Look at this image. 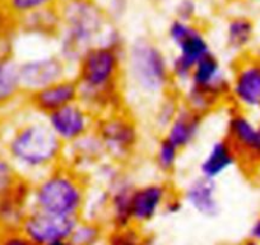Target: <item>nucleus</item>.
<instances>
[{"instance_id":"f257e3e1","label":"nucleus","mask_w":260,"mask_h":245,"mask_svg":"<svg viewBox=\"0 0 260 245\" xmlns=\"http://www.w3.org/2000/svg\"><path fill=\"white\" fill-rule=\"evenodd\" d=\"M127 41L114 24L97 45L87 50L73 68L79 101L97 117L125 109L124 51Z\"/></svg>"},{"instance_id":"f03ea898","label":"nucleus","mask_w":260,"mask_h":245,"mask_svg":"<svg viewBox=\"0 0 260 245\" xmlns=\"http://www.w3.org/2000/svg\"><path fill=\"white\" fill-rule=\"evenodd\" d=\"M0 148L19 174L29 180L64 164L65 146L51 131L46 119L29 109L4 129Z\"/></svg>"},{"instance_id":"7ed1b4c3","label":"nucleus","mask_w":260,"mask_h":245,"mask_svg":"<svg viewBox=\"0 0 260 245\" xmlns=\"http://www.w3.org/2000/svg\"><path fill=\"white\" fill-rule=\"evenodd\" d=\"M124 87L137 101L152 106L174 88L170 55L148 36H137L124 51Z\"/></svg>"},{"instance_id":"20e7f679","label":"nucleus","mask_w":260,"mask_h":245,"mask_svg":"<svg viewBox=\"0 0 260 245\" xmlns=\"http://www.w3.org/2000/svg\"><path fill=\"white\" fill-rule=\"evenodd\" d=\"M57 9L60 26L55 47L73 69L82 55L101 41L112 23L97 0H62Z\"/></svg>"},{"instance_id":"39448f33","label":"nucleus","mask_w":260,"mask_h":245,"mask_svg":"<svg viewBox=\"0 0 260 245\" xmlns=\"http://www.w3.org/2000/svg\"><path fill=\"white\" fill-rule=\"evenodd\" d=\"M32 181V208L81 219L89 194L88 180L68 165L61 164Z\"/></svg>"},{"instance_id":"423d86ee","label":"nucleus","mask_w":260,"mask_h":245,"mask_svg":"<svg viewBox=\"0 0 260 245\" xmlns=\"http://www.w3.org/2000/svg\"><path fill=\"white\" fill-rule=\"evenodd\" d=\"M229 94L230 72L212 51L197 63L179 96L185 106L207 116L229 102Z\"/></svg>"},{"instance_id":"0eeeda50","label":"nucleus","mask_w":260,"mask_h":245,"mask_svg":"<svg viewBox=\"0 0 260 245\" xmlns=\"http://www.w3.org/2000/svg\"><path fill=\"white\" fill-rule=\"evenodd\" d=\"M167 41L174 49L170 56L174 86L182 88L189 82L192 69L204 56L212 52L211 44L203 27L197 22L174 18L166 29Z\"/></svg>"},{"instance_id":"6e6552de","label":"nucleus","mask_w":260,"mask_h":245,"mask_svg":"<svg viewBox=\"0 0 260 245\" xmlns=\"http://www.w3.org/2000/svg\"><path fill=\"white\" fill-rule=\"evenodd\" d=\"M93 132L106 159L121 165L132 161L141 148V126L126 107L97 117Z\"/></svg>"},{"instance_id":"1a4fd4ad","label":"nucleus","mask_w":260,"mask_h":245,"mask_svg":"<svg viewBox=\"0 0 260 245\" xmlns=\"http://www.w3.org/2000/svg\"><path fill=\"white\" fill-rule=\"evenodd\" d=\"M224 138L246 171H260V119L252 116L251 112L231 107L227 114Z\"/></svg>"},{"instance_id":"9d476101","label":"nucleus","mask_w":260,"mask_h":245,"mask_svg":"<svg viewBox=\"0 0 260 245\" xmlns=\"http://www.w3.org/2000/svg\"><path fill=\"white\" fill-rule=\"evenodd\" d=\"M16 59L24 96L73 74V69L60 56L56 47L49 51L31 52L22 57L16 56Z\"/></svg>"},{"instance_id":"9b49d317","label":"nucleus","mask_w":260,"mask_h":245,"mask_svg":"<svg viewBox=\"0 0 260 245\" xmlns=\"http://www.w3.org/2000/svg\"><path fill=\"white\" fill-rule=\"evenodd\" d=\"M229 104L247 112L260 110V55L242 54L230 72Z\"/></svg>"},{"instance_id":"f8f14e48","label":"nucleus","mask_w":260,"mask_h":245,"mask_svg":"<svg viewBox=\"0 0 260 245\" xmlns=\"http://www.w3.org/2000/svg\"><path fill=\"white\" fill-rule=\"evenodd\" d=\"M81 219L31 208L19 230L36 245H51L71 239Z\"/></svg>"},{"instance_id":"ddd939ff","label":"nucleus","mask_w":260,"mask_h":245,"mask_svg":"<svg viewBox=\"0 0 260 245\" xmlns=\"http://www.w3.org/2000/svg\"><path fill=\"white\" fill-rule=\"evenodd\" d=\"M64 146L74 143L94 131L97 116L81 101L73 102L45 116Z\"/></svg>"},{"instance_id":"4468645a","label":"nucleus","mask_w":260,"mask_h":245,"mask_svg":"<svg viewBox=\"0 0 260 245\" xmlns=\"http://www.w3.org/2000/svg\"><path fill=\"white\" fill-rule=\"evenodd\" d=\"M174 188L164 180L143 182L134 187L132 196V216L133 224L143 227L151 224L164 212V207Z\"/></svg>"},{"instance_id":"2eb2a0df","label":"nucleus","mask_w":260,"mask_h":245,"mask_svg":"<svg viewBox=\"0 0 260 245\" xmlns=\"http://www.w3.org/2000/svg\"><path fill=\"white\" fill-rule=\"evenodd\" d=\"M24 101L31 111L45 117L67 105L79 101L78 84L73 74H71L32 94L26 95Z\"/></svg>"},{"instance_id":"dca6fc26","label":"nucleus","mask_w":260,"mask_h":245,"mask_svg":"<svg viewBox=\"0 0 260 245\" xmlns=\"http://www.w3.org/2000/svg\"><path fill=\"white\" fill-rule=\"evenodd\" d=\"M181 197L185 206L199 216L214 219L221 213V202L216 180L198 174L185 184Z\"/></svg>"},{"instance_id":"f3484780","label":"nucleus","mask_w":260,"mask_h":245,"mask_svg":"<svg viewBox=\"0 0 260 245\" xmlns=\"http://www.w3.org/2000/svg\"><path fill=\"white\" fill-rule=\"evenodd\" d=\"M32 181L27 177L14 184L13 188L0 197V230H19L31 211Z\"/></svg>"},{"instance_id":"a211bd4d","label":"nucleus","mask_w":260,"mask_h":245,"mask_svg":"<svg viewBox=\"0 0 260 245\" xmlns=\"http://www.w3.org/2000/svg\"><path fill=\"white\" fill-rule=\"evenodd\" d=\"M136 182L125 172L116 182L106 188L109 191V208H107V229H125L133 226L132 216V196Z\"/></svg>"},{"instance_id":"6ab92c4d","label":"nucleus","mask_w":260,"mask_h":245,"mask_svg":"<svg viewBox=\"0 0 260 245\" xmlns=\"http://www.w3.org/2000/svg\"><path fill=\"white\" fill-rule=\"evenodd\" d=\"M206 116L189 109L181 102L176 115L164 131V137L181 151L190 148L198 141L203 131Z\"/></svg>"},{"instance_id":"aec40b11","label":"nucleus","mask_w":260,"mask_h":245,"mask_svg":"<svg viewBox=\"0 0 260 245\" xmlns=\"http://www.w3.org/2000/svg\"><path fill=\"white\" fill-rule=\"evenodd\" d=\"M105 159L106 155L94 132L69 146H65L64 164L83 175L91 174L94 167Z\"/></svg>"},{"instance_id":"412c9836","label":"nucleus","mask_w":260,"mask_h":245,"mask_svg":"<svg viewBox=\"0 0 260 245\" xmlns=\"http://www.w3.org/2000/svg\"><path fill=\"white\" fill-rule=\"evenodd\" d=\"M239 164V159L224 137L209 144L198 165V174L211 180H218Z\"/></svg>"},{"instance_id":"4be33fe9","label":"nucleus","mask_w":260,"mask_h":245,"mask_svg":"<svg viewBox=\"0 0 260 245\" xmlns=\"http://www.w3.org/2000/svg\"><path fill=\"white\" fill-rule=\"evenodd\" d=\"M24 100L18 63L12 50H0V114Z\"/></svg>"},{"instance_id":"5701e85b","label":"nucleus","mask_w":260,"mask_h":245,"mask_svg":"<svg viewBox=\"0 0 260 245\" xmlns=\"http://www.w3.org/2000/svg\"><path fill=\"white\" fill-rule=\"evenodd\" d=\"M255 37V23L246 16H235L224 27V45L231 52L245 54Z\"/></svg>"},{"instance_id":"b1692460","label":"nucleus","mask_w":260,"mask_h":245,"mask_svg":"<svg viewBox=\"0 0 260 245\" xmlns=\"http://www.w3.org/2000/svg\"><path fill=\"white\" fill-rule=\"evenodd\" d=\"M181 152V149L162 136L157 142L153 152V165L157 171L165 176L174 174L179 165Z\"/></svg>"},{"instance_id":"393cba45","label":"nucleus","mask_w":260,"mask_h":245,"mask_svg":"<svg viewBox=\"0 0 260 245\" xmlns=\"http://www.w3.org/2000/svg\"><path fill=\"white\" fill-rule=\"evenodd\" d=\"M181 106L180 96L175 92H169L153 105L152 109V124L156 129L164 132Z\"/></svg>"},{"instance_id":"a878e982","label":"nucleus","mask_w":260,"mask_h":245,"mask_svg":"<svg viewBox=\"0 0 260 245\" xmlns=\"http://www.w3.org/2000/svg\"><path fill=\"white\" fill-rule=\"evenodd\" d=\"M106 232L107 227L105 224L82 217L74 229L71 240L76 245H102Z\"/></svg>"},{"instance_id":"bb28decb","label":"nucleus","mask_w":260,"mask_h":245,"mask_svg":"<svg viewBox=\"0 0 260 245\" xmlns=\"http://www.w3.org/2000/svg\"><path fill=\"white\" fill-rule=\"evenodd\" d=\"M61 2L62 0H4V4L18 22L37 12L57 8Z\"/></svg>"},{"instance_id":"cd10ccee","label":"nucleus","mask_w":260,"mask_h":245,"mask_svg":"<svg viewBox=\"0 0 260 245\" xmlns=\"http://www.w3.org/2000/svg\"><path fill=\"white\" fill-rule=\"evenodd\" d=\"M141 229L136 225L125 229H107L102 245H144L146 234Z\"/></svg>"},{"instance_id":"c85d7f7f","label":"nucleus","mask_w":260,"mask_h":245,"mask_svg":"<svg viewBox=\"0 0 260 245\" xmlns=\"http://www.w3.org/2000/svg\"><path fill=\"white\" fill-rule=\"evenodd\" d=\"M18 32V22L12 16L4 2H0V50H12Z\"/></svg>"},{"instance_id":"c756f323","label":"nucleus","mask_w":260,"mask_h":245,"mask_svg":"<svg viewBox=\"0 0 260 245\" xmlns=\"http://www.w3.org/2000/svg\"><path fill=\"white\" fill-rule=\"evenodd\" d=\"M21 176L11 159L0 148V197L8 193Z\"/></svg>"},{"instance_id":"7c9ffc66","label":"nucleus","mask_w":260,"mask_h":245,"mask_svg":"<svg viewBox=\"0 0 260 245\" xmlns=\"http://www.w3.org/2000/svg\"><path fill=\"white\" fill-rule=\"evenodd\" d=\"M175 18L180 21L195 22L198 13V4L197 0H177L174 8Z\"/></svg>"},{"instance_id":"2f4dec72","label":"nucleus","mask_w":260,"mask_h":245,"mask_svg":"<svg viewBox=\"0 0 260 245\" xmlns=\"http://www.w3.org/2000/svg\"><path fill=\"white\" fill-rule=\"evenodd\" d=\"M0 245H36L21 230H0Z\"/></svg>"},{"instance_id":"473e14b6","label":"nucleus","mask_w":260,"mask_h":245,"mask_svg":"<svg viewBox=\"0 0 260 245\" xmlns=\"http://www.w3.org/2000/svg\"><path fill=\"white\" fill-rule=\"evenodd\" d=\"M184 207L185 203L184 201H182L181 194L175 193L174 192V193L169 197L166 203H165L164 212H162V213L167 215V216H176V215H179L180 212L184 209Z\"/></svg>"},{"instance_id":"72a5a7b5","label":"nucleus","mask_w":260,"mask_h":245,"mask_svg":"<svg viewBox=\"0 0 260 245\" xmlns=\"http://www.w3.org/2000/svg\"><path fill=\"white\" fill-rule=\"evenodd\" d=\"M127 3H129L127 0H111L110 2V7L106 9V13L109 16L110 21L121 17V14H124L126 12Z\"/></svg>"},{"instance_id":"f704fd0d","label":"nucleus","mask_w":260,"mask_h":245,"mask_svg":"<svg viewBox=\"0 0 260 245\" xmlns=\"http://www.w3.org/2000/svg\"><path fill=\"white\" fill-rule=\"evenodd\" d=\"M247 239L260 242V215L252 220L247 231Z\"/></svg>"},{"instance_id":"c9c22d12","label":"nucleus","mask_w":260,"mask_h":245,"mask_svg":"<svg viewBox=\"0 0 260 245\" xmlns=\"http://www.w3.org/2000/svg\"><path fill=\"white\" fill-rule=\"evenodd\" d=\"M144 245H158V242L156 241V239H154L153 236H151V235H146Z\"/></svg>"},{"instance_id":"e433bc0d","label":"nucleus","mask_w":260,"mask_h":245,"mask_svg":"<svg viewBox=\"0 0 260 245\" xmlns=\"http://www.w3.org/2000/svg\"><path fill=\"white\" fill-rule=\"evenodd\" d=\"M51 245H76V244H74V242L69 239V240H64V241L54 242V244H51Z\"/></svg>"},{"instance_id":"4c0bfd02","label":"nucleus","mask_w":260,"mask_h":245,"mask_svg":"<svg viewBox=\"0 0 260 245\" xmlns=\"http://www.w3.org/2000/svg\"><path fill=\"white\" fill-rule=\"evenodd\" d=\"M240 245H260V242L257 241H254V240H250V239H246L245 241H242Z\"/></svg>"},{"instance_id":"58836bf2","label":"nucleus","mask_w":260,"mask_h":245,"mask_svg":"<svg viewBox=\"0 0 260 245\" xmlns=\"http://www.w3.org/2000/svg\"><path fill=\"white\" fill-rule=\"evenodd\" d=\"M236 2H250V3H260V0H236Z\"/></svg>"},{"instance_id":"ea45409f","label":"nucleus","mask_w":260,"mask_h":245,"mask_svg":"<svg viewBox=\"0 0 260 245\" xmlns=\"http://www.w3.org/2000/svg\"><path fill=\"white\" fill-rule=\"evenodd\" d=\"M0 2H4V0H0Z\"/></svg>"}]
</instances>
